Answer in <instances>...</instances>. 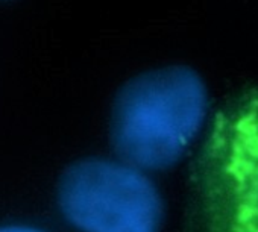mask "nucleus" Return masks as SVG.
I'll return each instance as SVG.
<instances>
[{
    "label": "nucleus",
    "instance_id": "nucleus-3",
    "mask_svg": "<svg viewBox=\"0 0 258 232\" xmlns=\"http://www.w3.org/2000/svg\"><path fill=\"white\" fill-rule=\"evenodd\" d=\"M210 175L225 232H258V88L238 94L220 112Z\"/></svg>",
    "mask_w": 258,
    "mask_h": 232
},
{
    "label": "nucleus",
    "instance_id": "nucleus-2",
    "mask_svg": "<svg viewBox=\"0 0 258 232\" xmlns=\"http://www.w3.org/2000/svg\"><path fill=\"white\" fill-rule=\"evenodd\" d=\"M58 202L82 232H158L164 206L143 170L103 158L72 164L61 176Z\"/></svg>",
    "mask_w": 258,
    "mask_h": 232
},
{
    "label": "nucleus",
    "instance_id": "nucleus-4",
    "mask_svg": "<svg viewBox=\"0 0 258 232\" xmlns=\"http://www.w3.org/2000/svg\"><path fill=\"white\" fill-rule=\"evenodd\" d=\"M0 232H41V230L26 226H8V227H2Z\"/></svg>",
    "mask_w": 258,
    "mask_h": 232
},
{
    "label": "nucleus",
    "instance_id": "nucleus-1",
    "mask_svg": "<svg viewBox=\"0 0 258 232\" xmlns=\"http://www.w3.org/2000/svg\"><path fill=\"white\" fill-rule=\"evenodd\" d=\"M210 108L202 76L166 65L127 81L111 109V143L123 163L140 170L173 167L199 135Z\"/></svg>",
    "mask_w": 258,
    "mask_h": 232
}]
</instances>
